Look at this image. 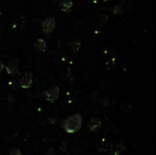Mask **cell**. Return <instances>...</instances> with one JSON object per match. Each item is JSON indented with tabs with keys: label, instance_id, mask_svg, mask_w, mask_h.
<instances>
[{
	"label": "cell",
	"instance_id": "1",
	"mask_svg": "<svg viewBox=\"0 0 156 155\" xmlns=\"http://www.w3.org/2000/svg\"><path fill=\"white\" fill-rule=\"evenodd\" d=\"M82 122H83L82 116L79 113H76L62 121L61 127L63 128L67 133L71 134V133H75V132H77L81 130V128L82 126Z\"/></svg>",
	"mask_w": 156,
	"mask_h": 155
},
{
	"label": "cell",
	"instance_id": "11",
	"mask_svg": "<svg viewBox=\"0 0 156 155\" xmlns=\"http://www.w3.org/2000/svg\"><path fill=\"white\" fill-rule=\"evenodd\" d=\"M8 155H23V154H22V152L20 150L12 148L8 150Z\"/></svg>",
	"mask_w": 156,
	"mask_h": 155
},
{
	"label": "cell",
	"instance_id": "9",
	"mask_svg": "<svg viewBox=\"0 0 156 155\" xmlns=\"http://www.w3.org/2000/svg\"><path fill=\"white\" fill-rule=\"evenodd\" d=\"M79 48H81V43L78 40H73L70 43V49L73 53H77L79 51Z\"/></svg>",
	"mask_w": 156,
	"mask_h": 155
},
{
	"label": "cell",
	"instance_id": "7",
	"mask_svg": "<svg viewBox=\"0 0 156 155\" xmlns=\"http://www.w3.org/2000/svg\"><path fill=\"white\" fill-rule=\"evenodd\" d=\"M34 48L37 50L38 52L43 53L46 50V42L43 39H38L36 40V42L34 43Z\"/></svg>",
	"mask_w": 156,
	"mask_h": 155
},
{
	"label": "cell",
	"instance_id": "2",
	"mask_svg": "<svg viewBox=\"0 0 156 155\" xmlns=\"http://www.w3.org/2000/svg\"><path fill=\"white\" fill-rule=\"evenodd\" d=\"M59 89L58 86L52 87V88L48 89V90L45 91V96L47 100L50 102H54L57 100V99L59 98Z\"/></svg>",
	"mask_w": 156,
	"mask_h": 155
},
{
	"label": "cell",
	"instance_id": "10",
	"mask_svg": "<svg viewBox=\"0 0 156 155\" xmlns=\"http://www.w3.org/2000/svg\"><path fill=\"white\" fill-rule=\"evenodd\" d=\"M124 150H125V147H124L122 143H120L117 145V147H116L114 152H113V155H121V153L123 152Z\"/></svg>",
	"mask_w": 156,
	"mask_h": 155
},
{
	"label": "cell",
	"instance_id": "5",
	"mask_svg": "<svg viewBox=\"0 0 156 155\" xmlns=\"http://www.w3.org/2000/svg\"><path fill=\"white\" fill-rule=\"evenodd\" d=\"M32 73L26 72L25 75L22 77V79L19 80V85L21 88L24 89H28L29 87L32 85Z\"/></svg>",
	"mask_w": 156,
	"mask_h": 155
},
{
	"label": "cell",
	"instance_id": "6",
	"mask_svg": "<svg viewBox=\"0 0 156 155\" xmlns=\"http://www.w3.org/2000/svg\"><path fill=\"white\" fill-rule=\"evenodd\" d=\"M7 70L9 74L17 75L19 74V61L15 58L9 60L7 64Z\"/></svg>",
	"mask_w": 156,
	"mask_h": 155
},
{
	"label": "cell",
	"instance_id": "8",
	"mask_svg": "<svg viewBox=\"0 0 156 155\" xmlns=\"http://www.w3.org/2000/svg\"><path fill=\"white\" fill-rule=\"evenodd\" d=\"M72 5H73L72 0H62L60 3L61 9L63 11H69L71 7H72Z\"/></svg>",
	"mask_w": 156,
	"mask_h": 155
},
{
	"label": "cell",
	"instance_id": "4",
	"mask_svg": "<svg viewBox=\"0 0 156 155\" xmlns=\"http://www.w3.org/2000/svg\"><path fill=\"white\" fill-rule=\"evenodd\" d=\"M101 121L100 119L97 118V117H94V118H91L90 121H88L87 123V128L91 131L94 132V131H97L98 130L100 129L101 127Z\"/></svg>",
	"mask_w": 156,
	"mask_h": 155
},
{
	"label": "cell",
	"instance_id": "3",
	"mask_svg": "<svg viewBox=\"0 0 156 155\" xmlns=\"http://www.w3.org/2000/svg\"><path fill=\"white\" fill-rule=\"evenodd\" d=\"M56 26V21L53 17H48L42 22V30L44 33L50 34L54 30Z\"/></svg>",
	"mask_w": 156,
	"mask_h": 155
},
{
	"label": "cell",
	"instance_id": "12",
	"mask_svg": "<svg viewBox=\"0 0 156 155\" xmlns=\"http://www.w3.org/2000/svg\"><path fill=\"white\" fill-rule=\"evenodd\" d=\"M3 68H4V65H3V63L0 61V73H1V71L3 70Z\"/></svg>",
	"mask_w": 156,
	"mask_h": 155
}]
</instances>
